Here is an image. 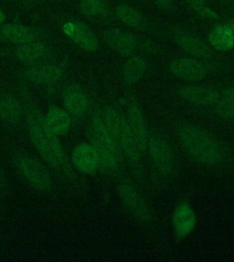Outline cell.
<instances>
[{"instance_id": "1", "label": "cell", "mask_w": 234, "mask_h": 262, "mask_svg": "<svg viewBox=\"0 0 234 262\" xmlns=\"http://www.w3.org/2000/svg\"><path fill=\"white\" fill-rule=\"evenodd\" d=\"M26 112L30 139L40 157L52 168L70 174L71 166L64 149L57 136L47 125L39 110L30 103Z\"/></svg>"}, {"instance_id": "2", "label": "cell", "mask_w": 234, "mask_h": 262, "mask_svg": "<svg viewBox=\"0 0 234 262\" xmlns=\"http://www.w3.org/2000/svg\"><path fill=\"white\" fill-rule=\"evenodd\" d=\"M179 141L191 159L206 166H218L227 160V152L221 142L205 130L182 124L177 129Z\"/></svg>"}, {"instance_id": "3", "label": "cell", "mask_w": 234, "mask_h": 262, "mask_svg": "<svg viewBox=\"0 0 234 262\" xmlns=\"http://www.w3.org/2000/svg\"><path fill=\"white\" fill-rule=\"evenodd\" d=\"M91 144L98 154L99 167L107 172L117 169L121 151L103 123L102 118L96 116L91 121L89 129Z\"/></svg>"}, {"instance_id": "4", "label": "cell", "mask_w": 234, "mask_h": 262, "mask_svg": "<svg viewBox=\"0 0 234 262\" xmlns=\"http://www.w3.org/2000/svg\"><path fill=\"white\" fill-rule=\"evenodd\" d=\"M102 120L121 152L133 164H138L140 153L127 119L113 108L107 109Z\"/></svg>"}, {"instance_id": "5", "label": "cell", "mask_w": 234, "mask_h": 262, "mask_svg": "<svg viewBox=\"0 0 234 262\" xmlns=\"http://www.w3.org/2000/svg\"><path fill=\"white\" fill-rule=\"evenodd\" d=\"M14 160L18 171L30 186L40 192H48L52 189V178L39 160L24 153L17 154Z\"/></svg>"}, {"instance_id": "6", "label": "cell", "mask_w": 234, "mask_h": 262, "mask_svg": "<svg viewBox=\"0 0 234 262\" xmlns=\"http://www.w3.org/2000/svg\"><path fill=\"white\" fill-rule=\"evenodd\" d=\"M148 145L151 158L158 170L165 176L173 173L176 168V160L167 142L159 137H152L148 141Z\"/></svg>"}, {"instance_id": "7", "label": "cell", "mask_w": 234, "mask_h": 262, "mask_svg": "<svg viewBox=\"0 0 234 262\" xmlns=\"http://www.w3.org/2000/svg\"><path fill=\"white\" fill-rule=\"evenodd\" d=\"M119 192L123 204L134 217L142 222L150 221V209L134 187L127 184H123L119 186Z\"/></svg>"}, {"instance_id": "8", "label": "cell", "mask_w": 234, "mask_h": 262, "mask_svg": "<svg viewBox=\"0 0 234 262\" xmlns=\"http://www.w3.org/2000/svg\"><path fill=\"white\" fill-rule=\"evenodd\" d=\"M63 31L77 46L88 52L98 48L96 35L90 28L81 22H68L63 26Z\"/></svg>"}, {"instance_id": "9", "label": "cell", "mask_w": 234, "mask_h": 262, "mask_svg": "<svg viewBox=\"0 0 234 262\" xmlns=\"http://www.w3.org/2000/svg\"><path fill=\"white\" fill-rule=\"evenodd\" d=\"M197 216L188 203H182L177 207L173 216V226L177 238H186L195 230Z\"/></svg>"}, {"instance_id": "10", "label": "cell", "mask_w": 234, "mask_h": 262, "mask_svg": "<svg viewBox=\"0 0 234 262\" xmlns=\"http://www.w3.org/2000/svg\"><path fill=\"white\" fill-rule=\"evenodd\" d=\"M73 165L83 173L93 174L99 168L98 154L91 143L77 145L73 151Z\"/></svg>"}, {"instance_id": "11", "label": "cell", "mask_w": 234, "mask_h": 262, "mask_svg": "<svg viewBox=\"0 0 234 262\" xmlns=\"http://www.w3.org/2000/svg\"><path fill=\"white\" fill-rule=\"evenodd\" d=\"M127 121L140 153H143L148 143L147 127L141 109L136 103L130 105Z\"/></svg>"}, {"instance_id": "12", "label": "cell", "mask_w": 234, "mask_h": 262, "mask_svg": "<svg viewBox=\"0 0 234 262\" xmlns=\"http://www.w3.org/2000/svg\"><path fill=\"white\" fill-rule=\"evenodd\" d=\"M172 74L179 78L188 81H199L207 75L206 68L202 63L190 58L174 60L170 65Z\"/></svg>"}, {"instance_id": "13", "label": "cell", "mask_w": 234, "mask_h": 262, "mask_svg": "<svg viewBox=\"0 0 234 262\" xmlns=\"http://www.w3.org/2000/svg\"><path fill=\"white\" fill-rule=\"evenodd\" d=\"M178 93L185 100L203 106L215 104L220 96L215 89L199 86H182L179 89Z\"/></svg>"}, {"instance_id": "14", "label": "cell", "mask_w": 234, "mask_h": 262, "mask_svg": "<svg viewBox=\"0 0 234 262\" xmlns=\"http://www.w3.org/2000/svg\"><path fill=\"white\" fill-rule=\"evenodd\" d=\"M103 40L110 48L123 55L132 54L137 46L133 36L121 30H107L103 34Z\"/></svg>"}, {"instance_id": "15", "label": "cell", "mask_w": 234, "mask_h": 262, "mask_svg": "<svg viewBox=\"0 0 234 262\" xmlns=\"http://www.w3.org/2000/svg\"><path fill=\"white\" fill-rule=\"evenodd\" d=\"M178 46L189 54L197 58H207L211 53L208 47L197 36L186 32H179L175 36Z\"/></svg>"}, {"instance_id": "16", "label": "cell", "mask_w": 234, "mask_h": 262, "mask_svg": "<svg viewBox=\"0 0 234 262\" xmlns=\"http://www.w3.org/2000/svg\"><path fill=\"white\" fill-rule=\"evenodd\" d=\"M63 103L67 112L74 117H82L88 108L89 101L86 95L80 89L73 86L67 89Z\"/></svg>"}, {"instance_id": "17", "label": "cell", "mask_w": 234, "mask_h": 262, "mask_svg": "<svg viewBox=\"0 0 234 262\" xmlns=\"http://www.w3.org/2000/svg\"><path fill=\"white\" fill-rule=\"evenodd\" d=\"M47 125L55 135L62 136L68 133L71 121L68 113L56 106L50 107L45 117Z\"/></svg>"}, {"instance_id": "18", "label": "cell", "mask_w": 234, "mask_h": 262, "mask_svg": "<svg viewBox=\"0 0 234 262\" xmlns=\"http://www.w3.org/2000/svg\"><path fill=\"white\" fill-rule=\"evenodd\" d=\"M209 42L214 48L219 51L231 50L234 46V38L226 25L214 28L209 34Z\"/></svg>"}, {"instance_id": "19", "label": "cell", "mask_w": 234, "mask_h": 262, "mask_svg": "<svg viewBox=\"0 0 234 262\" xmlns=\"http://www.w3.org/2000/svg\"><path fill=\"white\" fill-rule=\"evenodd\" d=\"M28 76L33 82L49 84L58 80L62 76V70L56 65H44L30 70Z\"/></svg>"}, {"instance_id": "20", "label": "cell", "mask_w": 234, "mask_h": 262, "mask_svg": "<svg viewBox=\"0 0 234 262\" xmlns=\"http://www.w3.org/2000/svg\"><path fill=\"white\" fill-rule=\"evenodd\" d=\"M22 117V106L19 101L11 97L0 99V119L6 123L16 124Z\"/></svg>"}, {"instance_id": "21", "label": "cell", "mask_w": 234, "mask_h": 262, "mask_svg": "<svg viewBox=\"0 0 234 262\" xmlns=\"http://www.w3.org/2000/svg\"><path fill=\"white\" fill-rule=\"evenodd\" d=\"M146 70V64L139 57H133L125 63L123 68L124 80L128 83H134L139 81L144 76Z\"/></svg>"}, {"instance_id": "22", "label": "cell", "mask_w": 234, "mask_h": 262, "mask_svg": "<svg viewBox=\"0 0 234 262\" xmlns=\"http://www.w3.org/2000/svg\"><path fill=\"white\" fill-rule=\"evenodd\" d=\"M3 34L15 43L26 44L32 41L34 38L31 30L17 24H9L3 28Z\"/></svg>"}, {"instance_id": "23", "label": "cell", "mask_w": 234, "mask_h": 262, "mask_svg": "<svg viewBox=\"0 0 234 262\" xmlns=\"http://www.w3.org/2000/svg\"><path fill=\"white\" fill-rule=\"evenodd\" d=\"M216 113L223 119L234 118V86L223 91L216 103Z\"/></svg>"}, {"instance_id": "24", "label": "cell", "mask_w": 234, "mask_h": 262, "mask_svg": "<svg viewBox=\"0 0 234 262\" xmlns=\"http://www.w3.org/2000/svg\"><path fill=\"white\" fill-rule=\"evenodd\" d=\"M115 13L120 21L132 28H142L145 24L143 17L136 10L127 6H119L115 10Z\"/></svg>"}, {"instance_id": "25", "label": "cell", "mask_w": 234, "mask_h": 262, "mask_svg": "<svg viewBox=\"0 0 234 262\" xmlns=\"http://www.w3.org/2000/svg\"><path fill=\"white\" fill-rule=\"evenodd\" d=\"M46 52L44 45L39 42H28L18 49L17 56L22 61H33L40 58Z\"/></svg>"}, {"instance_id": "26", "label": "cell", "mask_w": 234, "mask_h": 262, "mask_svg": "<svg viewBox=\"0 0 234 262\" xmlns=\"http://www.w3.org/2000/svg\"><path fill=\"white\" fill-rule=\"evenodd\" d=\"M80 10L83 15L88 17L102 15L107 12L105 5L101 0H82Z\"/></svg>"}, {"instance_id": "27", "label": "cell", "mask_w": 234, "mask_h": 262, "mask_svg": "<svg viewBox=\"0 0 234 262\" xmlns=\"http://www.w3.org/2000/svg\"><path fill=\"white\" fill-rule=\"evenodd\" d=\"M186 1L200 17L208 19H219V15L208 7L205 0H186Z\"/></svg>"}, {"instance_id": "28", "label": "cell", "mask_w": 234, "mask_h": 262, "mask_svg": "<svg viewBox=\"0 0 234 262\" xmlns=\"http://www.w3.org/2000/svg\"><path fill=\"white\" fill-rule=\"evenodd\" d=\"M158 7L164 9H168L172 6V0H154Z\"/></svg>"}, {"instance_id": "29", "label": "cell", "mask_w": 234, "mask_h": 262, "mask_svg": "<svg viewBox=\"0 0 234 262\" xmlns=\"http://www.w3.org/2000/svg\"><path fill=\"white\" fill-rule=\"evenodd\" d=\"M227 28H229V31L231 32L232 36L234 38V18L228 21V23L226 24Z\"/></svg>"}, {"instance_id": "30", "label": "cell", "mask_w": 234, "mask_h": 262, "mask_svg": "<svg viewBox=\"0 0 234 262\" xmlns=\"http://www.w3.org/2000/svg\"><path fill=\"white\" fill-rule=\"evenodd\" d=\"M4 20H5V14H4L2 10L0 9V24L3 23Z\"/></svg>"}, {"instance_id": "31", "label": "cell", "mask_w": 234, "mask_h": 262, "mask_svg": "<svg viewBox=\"0 0 234 262\" xmlns=\"http://www.w3.org/2000/svg\"><path fill=\"white\" fill-rule=\"evenodd\" d=\"M0 184H1V172H0Z\"/></svg>"}]
</instances>
